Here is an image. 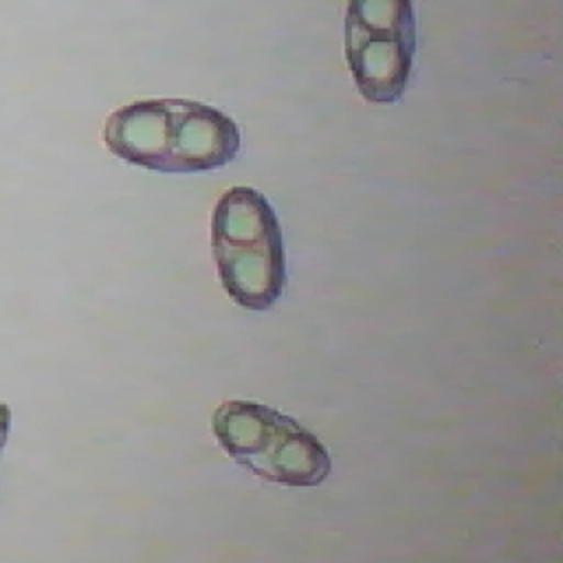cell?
<instances>
[{
    "label": "cell",
    "instance_id": "obj_1",
    "mask_svg": "<svg viewBox=\"0 0 563 563\" xmlns=\"http://www.w3.org/2000/svg\"><path fill=\"white\" fill-rule=\"evenodd\" d=\"M106 147L121 161L163 174L211 172L240 152V130L222 110L194 99H139L103 125Z\"/></svg>",
    "mask_w": 563,
    "mask_h": 563
},
{
    "label": "cell",
    "instance_id": "obj_2",
    "mask_svg": "<svg viewBox=\"0 0 563 563\" xmlns=\"http://www.w3.org/2000/svg\"><path fill=\"white\" fill-rule=\"evenodd\" d=\"M213 257L224 292L246 310H268L286 286V251L271 202L253 187L227 189L213 209Z\"/></svg>",
    "mask_w": 563,
    "mask_h": 563
},
{
    "label": "cell",
    "instance_id": "obj_3",
    "mask_svg": "<svg viewBox=\"0 0 563 563\" xmlns=\"http://www.w3.org/2000/svg\"><path fill=\"white\" fill-rule=\"evenodd\" d=\"M213 433L238 464L273 484L319 486L332 471L328 449L310 429L255 400L222 402Z\"/></svg>",
    "mask_w": 563,
    "mask_h": 563
},
{
    "label": "cell",
    "instance_id": "obj_4",
    "mask_svg": "<svg viewBox=\"0 0 563 563\" xmlns=\"http://www.w3.org/2000/svg\"><path fill=\"white\" fill-rule=\"evenodd\" d=\"M413 53L411 0H347L345 62L365 101L396 103L407 90Z\"/></svg>",
    "mask_w": 563,
    "mask_h": 563
},
{
    "label": "cell",
    "instance_id": "obj_5",
    "mask_svg": "<svg viewBox=\"0 0 563 563\" xmlns=\"http://www.w3.org/2000/svg\"><path fill=\"white\" fill-rule=\"evenodd\" d=\"M7 429H9V411H7V407L0 402V449H2L4 438H7Z\"/></svg>",
    "mask_w": 563,
    "mask_h": 563
}]
</instances>
